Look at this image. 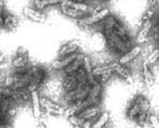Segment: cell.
<instances>
[{"mask_svg":"<svg viewBox=\"0 0 159 128\" xmlns=\"http://www.w3.org/2000/svg\"><path fill=\"white\" fill-rule=\"evenodd\" d=\"M141 52H142L141 45L137 44L135 46H133V48L129 51V52L126 53V54H124L123 56H120V58L118 59V62L124 66V65L128 64V62H130L131 60H133L134 58H137L140 54H141Z\"/></svg>","mask_w":159,"mask_h":128,"instance_id":"1","label":"cell"},{"mask_svg":"<svg viewBox=\"0 0 159 128\" xmlns=\"http://www.w3.org/2000/svg\"><path fill=\"white\" fill-rule=\"evenodd\" d=\"M149 123L153 128H159V118L155 115L149 116Z\"/></svg>","mask_w":159,"mask_h":128,"instance_id":"11","label":"cell"},{"mask_svg":"<svg viewBox=\"0 0 159 128\" xmlns=\"http://www.w3.org/2000/svg\"><path fill=\"white\" fill-rule=\"evenodd\" d=\"M31 102H32V111H34V115L36 116V118H40V116L42 115L41 111V102H40V97L38 92H32L31 93Z\"/></svg>","mask_w":159,"mask_h":128,"instance_id":"6","label":"cell"},{"mask_svg":"<svg viewBox=\"0 0 159 128\" xmlns=\"http://www.w3.org/2000/svg\"><path fill=\"white\" fill-rule=\"evenodd\" d=\"M158 59H159V48H155V50H153L147 55L143 64L148 66V65H152V64H154V62H156Z\"/></svg>","mask_w":159,"mask_h":128,"instance_id":"10","label":"cell"},{"mask_svg":"<svg viewBox=\"0 0 159 128\" xmlns=\"http://www.w3.org/2000/svg\"><path fill=\"white\" fill-rule=\"evenodd\" d=\"M60 9H61L62 13H64L65 15L69 16V17H71V18H75V20H78V21L86 17V16H88L87 13L81 12V11H78V10H75V9L69 8V7H66L61 3H60Z\"/></svg>","mask_w":159,"mask_h":128,"instance_id":"5","label":"cell"},{"mask_svg":"<svg viewBox=\"0 0 159 128\" xmlns=\"http://www.w3.org/2000/svg\"><path fill=\"white\" fill-rule=\"evenodd\" d=\"M109 118H110V115L107 112H102L100 114L99 118L97 120V122L93 125L92 128H103L109 122Z\"/></svg>","mask_w":159,"mask_h":128,"instance_id":"9","label":"cell"},{"mask_svg":"<svg viewBox=\"0 0 159 128\" xmlns=\"http://www.w3.org/2000/svg\"><path fill=\"white\" fill-rule=\"evenodd\" d=\"M142 73H143V78H144L145 84L151 86L154 83V75H153V73H152L149 67L145 64L142 65Z\"/></svg>","mask_w":159,"mask_h":128,"instance_id":"8","label":"cell"},{"mask_svg":"<svg viewBox=\"0 0 159 128\" xmlns=\"http://www.w3.org/2000/svg\"><path fill=\"white\" fill-rule=\"evenodd\" d=\"M70 1H75V2H85L86 0H70Z\"/></svg>","mask_w":159,"mask_h":128,"instance_id":"12","label":"cell"},{"mask_svg":"<svg viewBox=\"0 0 159 128\" xmlns=\"http://www.w3.org/2000/svg\"><path fill=\"white\" fill-rule=\"evenodd\" d=\"M152 21H147V22L141 23V29H140L139 34L137 37V44L141 45L142 43H144L147 40V36H148L149 31L152 29Z\"/></svg>","mask_w":159,"mask_h":128,"instance_id":"2","label":"cell"},{"mask_svg":"<svg viewBox=\"0 0 159 128\" xmlns=\"http://www.w3.org/2000/svg\"><path fill=\"white\" fill-rule=\"evenodd\" d=\"M78 48H79V42L76 40L74 41H70L68 42L67 44L61 46L59 51V58H62L65 56H68V55H71L73 53H76L78 52Z\"/></svg>","mask_w":159,"mask_h":128,"instance_id":"4","label":"cell"},{"mask_svg":"<svg viewBox=\"0 0 159 128\" xmlns=\"http://www.w3.org/2000/svg\"><path fill=\"white\" fill-rule=\"evenodd\" d=\"M96 1H102V2H106V1H109V0H96Z\"/></svg>","mask_w":159,"mask_h":128,"instance_id":"13","label":"cell"},{"mask_svg":"<svg viewBox=\"0 0 159 128\" xmlns=\"http://www.w3.org/2000/svg\"><path fill=\"white\" fill-rule=\"evenodd\" d=\"M79 81L75 74H66V76L62 80V88L66 93H69L71 90L75 89L78 87Z\"/></svg>","mask_w":159,"mask_h":128,"instance_id":"3","label":"cell"},{"mask_svg":"<svg viewBox=\"0 0 159 128\" xmlns=\"http://www.w3.org/2000/svg\"><path fill=\"white\" fill-rule=\"evenodd\" d=\"M24 14L25 16H27L29 20L34 21V22H43L45 20V16L43 13L39 12L37 10H34L31 8H25L24 9Z\"/></svg>","mask_w":159,"mask_h":128,"instance_id":"7","label":"cell"}]
</instances>
